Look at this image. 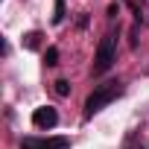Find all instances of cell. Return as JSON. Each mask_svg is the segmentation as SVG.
I'll list each match as a JSON object with an SVG mask.
<instances>
[{"mask_svg": "<svg viewBox=\"0 0 149 149\" xmlns=\"http://www.w3.org/2000/svg\"><path fill=\"white\" fill-rule=\"evenodd\" d=\"M32 126H35V129H53V126H58V111H56L53 105L35 108V111H32Z\"/></svg>", "mask_w": 149, "mask_h": 149, "instance_id": "277c9868", "label": "cell"}, {"mask_svg": "<svg viewBox=\"0 0 149 149\" xmlns=\"http://www.w3.org/2000/svg\"><path fill=\"white\" fill-rule=\"evenodd\" d=\"M64 21V0H56V15H53V24H61Z\"/></svg>", "mask_w": 149, "mask_h": 149, "instance_id": "52a82bcc", "label": "cell"}, {"mask_svg": "<svg viewBox=\"0 0 149 149\" xmlns=\"http://www.w3.org/2000/svg\"><path fill=\"white\" fill-rule=\"evenodd\" d=\"M56 94H58V97H67V94H70V82H67V79H58V82H56Z\"/></svg>", "mask_w": 149, "mask_h": 149, "instance_id": "ba28073f", "label": "cell"}, {"mask_svg": "<svg viewBox=\"0 0 149 149\" xmlns=\"http://www.w3.org/2000/svg\"><path fill=\"white\" fill-rule=\"evenodd\" d=\"M38 38H41L38 32H29V35H24V47H26V50H38Z\"/></svg>", "mask_w": 149, "mask_h": 149, "instance_id": "8992f818", "label": "cell"}, {"mask_svg": "<svg viewBox=\"0 0 149 149\" xmlns=\"http://www.w3.org/2000/svg\"><path fill=\"white\" fill-rule=\"evenodd\" d=\"M126 94V85L123 82H102V85H97L91 94H88V100H85V120H91L94 114H100L105 105H111L114 100H120Z\"/></svg>", "mask_w": 149, "mask_h": 149, "instance_id": "6da1fadb", "label": "cell"}, {"mask_svg": "<svg viewBox=\"0 0 149 149\" xmlns=\"http://www.w3.org/2000/svg\"><path fill=\"white\" fill-rule=\"evenodd\" d=\"M117 61V32H105L100 47H97V56H94V76H102V73H108Z\"/></svg>", "mask_w": 149, "mask_h": 149, "instance_id": "7a4b0ae2", "label": "cell"}, {"mask_svg": "<svg viewBox=\"0 0 149 149\" xmlns=\"http://www.w3.org/2000/svg\"><path fill=\"white\" fill-rule=\"evenodd\" d=\"M21 149H70V137H64V134H58V137L26 134V137H21Z\"/></svg>", "mask_w": 149, "mask_h": 149, "instance_id": "3957f363", "label": "cell"}, {"mask_svg": "<svg viewBox=\"0 0 149 149\" xmlns=\"http://www.w3.org/2000/svg\"><path fill=\"white\" fill-rule=\"evenodd\" d=\"M44 64H47V67H56V64H58V50H56V47H50V50L44 53Z\"/></svg>", "mask_w": 149, "mask_h": 149, "instance_id": "5b68a950", "label": "cell"}]
</instances>
